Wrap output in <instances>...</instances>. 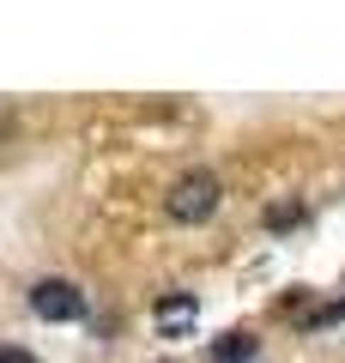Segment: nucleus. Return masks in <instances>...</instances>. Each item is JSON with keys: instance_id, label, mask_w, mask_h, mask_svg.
I'll list each match as a JSON object with an SVG mask.
<instances>
[{"instance_id": "1", "label": "nucleus", "mask_w": 345, "mask_h": 363, "mask_svg": "<svg viewBox=\"0 0 345 363\" xmlns=\"http://www.w3.org/2000/svg\"><path fill=\"white\" fill-rule=\"evenodd\" d=\"M218 200H224V188H218L212 169H188V176H176V188H170V218L176 224H206L218 212Z\"/></svg>"}, {"instance_id": "2", "label": "nucleus", "mask_w": 345, "mask_h": 363, "mask_svg": "<svg viewBox=\"0 0 345 363\" xmlns=\"http://www.w3.org/2000/svg\"><path fill=\"white\" fill-rule=\"evenodd\" d=\"M31 315H43V321H79L85 315V291L73 279H37L31 285Z\"/></svg>"}, {"instance_id": "3", "label": "nucleus", "mask_w": 345, "mask_h": 363, "mask_svg": "<svg viewBox=\"0 0 345 363\" xmlns=\"http://www.w3.org/2000/svg\"><path fill=\"white\" fill-rule=\"evenodd\" d=\"M152 321H158V333H164V339H182L194 321H200V303H194L188 291H176V297H164V303L152 309Z\"/></svg>"}, {"instance_id": "4", "label": "nucleus", "mask_w": 345, "mask_h": 363, "mask_svg": "<svg viewBox=\"0 0 345 363\" xmlns=\"http://www.w3.org/2000/svg\"><path fill=\"white\" fill-rule=\"evenodd\" d=\"M248 357H255V339L248 333H224L212 345V363H248Z\"/></svg>"}, {"instance_id": "5", "label": "nucleus", "mask_w": 345, "mask_h": 363, "mask_svg": "<svg viewBox=\"0 0 345 363\" xmlns=\"http://www.w3.org/2000/svg\"><path fill=\"white\" fill-rule=\"evenodd\" d=\"M303 224V206L297 200H285V206H267V230H297Z\"/></svg>"}, {"instance_id": "6", "label": "nucleus", "mask_w": 345, "mask_h": 363, "mask_svg": "<svg viewBox=\"0 0 345 363\" xmlns=\"http://www.w3.org/2000/svg\"><path fill=\"white\" fill-rule=\"evenodd\" d=\"M0 363H37V357H31L25 345H0Z\"/></svg>"}]
</instances>
